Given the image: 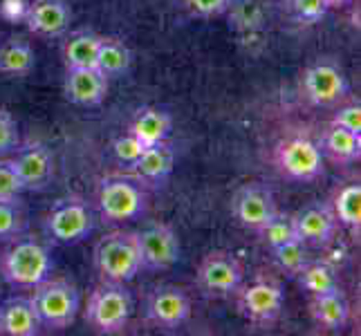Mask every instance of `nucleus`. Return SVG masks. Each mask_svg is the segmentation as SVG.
<instances>
[{"label":"nucleus","mask_w":361,"mask_h":336,"mask_svg":"<svg viewBox=\"0 0 361 336\" xmlns=\"http://www.w3.org/2000/svg\"><path fill=\"white\" fill-rule=\"evenodd\" d=\"M0 273L11 287L32 290L52 273V254L34 235H16L0 254Z\"/></svg>","instance_id":"nucleus-1"},{"label":"nucleus","mask_w":361,"mask_h":336,"mask_svg":"<svg viewBox=\"0 0 361 336\" xmlns=\"http://www.w3.org/2000/svg\"><path fill=\"white\" fill-rule=\"evenodd\" d=\"M32 305L41 318L45 330H68L81 309V294L79 287L68 278H52L47 276L39 285L32 287Z\"/></svg>","instance_id":"nucleus-2"},{"label":"nucleus","mask_w":361,"mask_h":336,"mask_svg":"<svg viewBox=\"0 0 361 336\" xmlns=\"http://www.w3.org/2000/svg\"><path fill=\"white\" fill-rule=\"evenodd\" d=\"M133 316V296L123 282L102 280L85 305V323L97 334H121Z\"/></svg>","instance_id":"nucleus-3"},{"label":"nucleus","mask_w":361,"mask_h":336,"mask_svg":"<svg viewBox=\"0 0 361 336\" xmlns=\"http://www.w3.org/2000/svg\"><path fill=\"white\" fill-rule=\"evenodd\" d=\"M94 267L102 280L130 282L142 271V254L135 231H113L94 247Z\"/></svg>","instance_id":"nucleus-4"},{"label":"nucleus","mask_w":361,"mask_h":336,"mask_svg":"<svg viewBox=\"0 0 361 336\" xmlns=\"http://www.w3.org/2000/svg\"><path fill=\"white\" fill-rule=\"evenodd\" d=\"M235 307L243 318L258 330H269L276 325L285 305L283 285L276 278L260 276L252 282H243L235 290Z\"/></svg>","instance_id":"nucleus-5"},{"label":"nucleus","mask_w":361,"mask_h":336,"mask_svg":"<svg viewBox=\"0 0 361 336\" xmlns=\"http://www.w3.org/2000/svg\"><path fill=\"white\" fill-rule=\"evenodd\" d=\"M97 206L106 222H130L140 218L148 206V195L135 180L108 175L99 182Z\"/></svg>","instance_id":"nucleus-6"},{"label":"nucleus","mask_w":361,"mask_h":336,"mask_svg":"<svg viewBox=\"0 0 361 336\" xmlns=\"http://www.w3.org/2000/svg\"><path fill=\"white\" fill-rule=\"evenodd\" d=\"M245 282V267L238 256L214 249L209 251L195 271V285L207 298H227L233 296L235 290Z\"/></svg>","instance_id":"nucleus-7"},{"label":"nucleus","mask_w":361,"mask_h":336,"mask_svg":"<svg viewBox=\"0 0 361 336\" xmlns=\"http://www.w3.org/2000/svg\"><path fill=\"white\" fill-rule=\"evenodd\" d=\"M301 90L312 106L330 108L348 97L350 83H348V77L339 63H334L332 58H319L303 70Z\"/></svg>","instance_id":"nucleus-8"},{"label":"nucleus","mask_w":361,"mask_h":336,"mask_svg":"<svg viewBox=\"0 0 361 336\" xmlns=\"http://www.w3.org/2000/svg\"><path fill=\"white\" fill-rule=\"evenodd\" d=\"M274 164L294 182H312L323 173V153L307 137H290L274 148Z\"/></svg>","instance_id":"nucleus-9"},{"label":"nucleus","mask_w":361,"mask_h":336,"mask_svg":"<svg viewBox=\"0 0 361 336\" xmlns=\"http://www.w3.org/2000/svg\"><path fill=\"white\" fill-rule=\"evenodd\" d=\"M45 229L49 238L59 244H77L88 238L94 229L92 211L81 197H63L47 213Z\"/></svg>","instance_id":"nucleus-10"},{"label":"nucleus","mask_w":361,"mask_h":336,"mask_svg":"<svg viewBox=\"0 0 361 336\" xmlns=\"http://www.w3.org/2000/svg\"><path fill=\"white\" fill-rule=\"evenodd\" d=\"M146 318L161 332H178L191 318V298L178 285H159L146 298Z\"/></svg>","instance_id":"nucleus-11"},{"label":"nucleus","mask_w":361,"mask_h":336,"mask_svg":"<svg viewBox=\"0 0 361 336\" xmlns=\"http://www.w3.org/2000/svg\"><path fill=\"white\" fill-rule=\"evenodd\" d=\"M137 244L142 254V269L166 271L180 260L182 247L176 229L166 222H153L137 231Z\"/></svg>","instance_id":"nucleus-12"},{"label":"nucleus","mask_w":361,"mask_h":336,"mask_svg":"<svg viewBox=\"0 0 361 336\" xmlns=\"http://www.w3.org/2000/svg\"><path fill=\"white\" fill-rule=\"evenodd\" d=\"M276 197L263 184H245L231 197V213L240 227L258 231L263 224L276 213Z\"/></svg>","instance_id":"nucleus-13"},{"label":"nucleus","mask_w":361,"mask_h":336,"mask_svg":"<svg viewBox=\"0 0 361 336\" xmlns=\"http://www.w3.org/2000/svg\"><path fill=\"white\" fill-rule=\"evenodd\" d=\"M20 175L25 191H41L54 178V157L47 146L39 142H27L25 146H16V155L11 157Z\"/></svg>","instance_id":"nucleus-14"},{"label":"nucleus","mask_w":361,"mask_h":336,"mask_svg":"<svg viewBox=\"0 0 361 336\" xmlns=\"http://www.w3.org/2000/svg\"><path fill=\"white\" fill-rule=\"evenodd\" d=\"M72 23V9L68 0H30L25 25L41 39H59L66 36Z\"/></svg>","instance_id":"nucleus-15"},{"label":"nucleus","mask_w":361,"mask_h":336,"mask_svg":"<svg viewBox=\"0 0 361 336\" xmlns=\"http://www.w3.org/2000/svg\"><path fill=\"white\" fill-rule=\"evenodd\" d=\"M292 218L298 240H303L305 244H328L339 227L332 206L321 202L301 209L298 213H292Z\"/></svg>","instance_id":"nucleus-16"},{"label":"nucleus","mask_w":361,"mask_h":336,"mask_svg":"<svg viewBox=\"0 0 361 336\" xmlns=\"http://www.w3.org/2000/svg\"><path fill=\"white\" fill-rule=\"evenodd\" d=\"M110 79L97 68H68L63 92L72 104L92 108L99 106L106 99Z\"/></svg>","instance_id":"nucleus-17"},{"label":"nucleus","mask_w":361,"mask_h":336,"mask_svg":"<svg viewBox=\"0 0 361 336\" xmlns=\"http://www.w3.org/2000/svg\"><path fill=\"white\" fill-rule=\"evenodd\" d=\"M310 318L314 321V325L323 332H341L348 328L350 321V303H348L345 294L339 290L328 294L310 296L307 303Z\"/></svg>","instance_id":"nucleus-18"},{"label":"nucleus","mask_w":361,"mask_h":336,"mask_svg":"<svg viewBox=\"0 0 361 336\" xmlns=\"http://www.w3.org/2000/svg\"><path fill=\"white\" fill-rule=\"evenodd\" d=\"M41 330L30 296H11L0 303V336H36Z\"/></svg>","instance_id":"nucleus-19"},{"label":"nucleus","mask_w":361,"mask_h":336,"mask_svg":"<svg viewBox=\"0 0 361 336\" xmlns=\"http://www.w3.org/2000/svg\"><path fill=\"white\" fill-rule=\"evenodd\" d=\"M173 130V119L166 110L155 106H144L133 115L128 132L135 135L146 148L161 142H169V135Z\"/></svg>","instance_id":"nucleus-20"},{"label":"nucleus","mask_w":361,"mask_h":336,"mask_svg":"<svg viewBox=\"0 0 361 336\" xmlns=\"http://www.w3.org/2000/svg\"><path fill=\"white\" fill-rule=\"evenodd\" d=\"M173 166H176V151H173V146L169 142L148 146L142 153V157L133 164L137 178L151 184L166 182L173 173Z\"/></svg>","instance_id":"nucleus-21"},{"label":"nucleus","mask_w":361,"mask_h":336,"mask_svg":"<svg viewBox=\"0 0 361 336\" xmlns=\"http://www.w3.org/2000/svg\"><path fill=\"white\" fill-rule=\"evenodd\" d=\"M321 153H328L334 161H343V164H353L359 161L361 157V135L350 132L337 123H330V126L321 132Z\"/></svg>","instance_id":"nucleus-22"},{"label":"nucleus","mask_w":361,"mask_h":336,"mask_svg":"<svg viewBox=\"0 0 361 336\" xmlns=\"http://www.w3.org/2000/svg\"><path fill=\"white\" fill-rule=\"evenodd\" d=\"M36 66L34 47L18 36H11L0 45V74L5 77H27Z\"/></svg>","instance_id":"nucleus-23"},{"label":"nucleus","mask_w":361,"mask_h":336,"mask_svg":"<svg viewBox=\"0 0 361 336\" xmlns=\"http://www.w3.org/2000/svg\"><path fill=\"white\" fill-rule=\"evenodd\" d=\"M133 63L130 47L123 43L117 36H102L99 41V52H97V63L94 68L104 72L108 79L113 77H123Z\"/></svg>","instance_id":"nucleus-24"},{"label":"nucleus","mask_w":361,"mask_h":336,"mask_svg":"<svg viewBox=\"0 0 361 336\" xmlns=\"http://www.w3.org/2000/svg\"><path fill=\"white\" fill-rule=\"evenodd\" d=\"M102 36L92 30H77L63 43V58L68 68H94Z\"/></svg>","instance_id":"nucleus-25"},{"label":"nucleus","mask_w":361,"mask_h":336,"mask_svg":"<svg viewBox=\"0 0 361 336\" xmlns=\"http://www.w3.org/2000/svg\"><path fill=\"white\" fill-rule=\"evenodd\" d=\"M337 222L343 224L345 229L353 233H359L361 227V184L359 182H348L345 186L337 191L334 202L330 204Z\"/></svg>","instance_id":"nucleus-26"},{"label":"nucleus","mask_w":361,"mask_h":336,"mask_svg":"<svg viewBox=\"0 0 361 336\" xmlns=\"http://www.w3.org/2000/svg\"><path fill=\"white\" fill-rule=\"evenodd\" d=\"M296 278H298V285H301L310 296L328 294L341 287L337 269L330 267L328 263H323V260H314V263L307 260V265L296 273Z\"/></svg>","instance_id":"nucleus-27"},{"label":"nucleus","mask_w":361,"mask_h":336,"mask_svg":"<svg viewBox=\"0 0 361 336\" xmlns=\"http://www.w3.org/2000/svg\"><path fill=\"white\" fill-rule=\"evenodd\" d=\"M256 233H258L260 242H265L269 249L281 247L285 242L298 238L296 229H294V218H292V213H283V211H276V213H274Z\"/></svg>","instance_id":"nucleus-28"},{"label":"nucleus","mask_w":361,"mask_h":336,"mask_svg":"<svg viewBox=\"0 0 361 336\" xmlns=\"http://www.w3.org/2000/svg\"><path fill=\"white\" fill-rule=\"evenodd\" d=\"M27 227V213L18 197L0 200V240H11Z\"/></svg>","instance_id":"nucleus-29"},{"label":"nucleus","mask_w":361,"mask_h":336,"mask_svg":"<svg viewBox=\"0 0 361 336\" xmlns=\"http://www.w3.org/2000/svg\"><path fill=\"white\" fill-rule=\"evenodd\" d=\"M271 254H274V260H276L279 269L288 273V276H294V278H296V273L307 265L305 242L298 240V238L285 242L281 247H274Z\"/></svg>","instance_id":"nucleus-30"},{"label":"nucleus","mask_w":361,"mask_h":336,"mask_svg":"<svg viewBox=\"0 0 361 336\" xmlns=\"http://www.w3.org/2000/svg\"><path fill=\"white\" fill-rule=\"evenodd\" d=\"M227 14L231 18V25L240 34H254L260 27V23H263V11H260L258 5L249 3V0H243V3L231 0Z\"/></svg>","instance_id":"nucleus-31"},{"label":"nucleus","mask_w":361,"mask_h":336,"mask_svg":"<svg viewBox=\"0 0 361 336\" xmlns=\"http://www.w3.org/2000/svg\"><path fill=\"white\" fill-rule=\"evenodd\" d=\"M285 5L290 7L292 16L303 25L321 23V18L326 16V11H328L323 0H285Z\"/></svg>","instance_id":"nucleus-32"},{"label":"nucleus","mask_w":361,"mask_h":336,"mask_svg":"<svg viewBox=\"0 0 361 336\" xmlns=\"http://www.w3.org/2000/svg\"><path fill=\"white\" fill-rule=\"evenodd\" d=\"M23 191L25 186L20 182L14 161L0 157V200H14V197H20Z\"/></svg>","instance_id":"nucleus-33"},{"label":"nucleus","mask_w":361,"mask_h":336,"mask_svg":"<svg viewBox=\"0 0 361 336\" xmlns=\"http://www.w3.org/2000/svg\"><path fill=\"white\" fill-rule=\"evenodd\" d=\"M146 151V146L137 139L135 135L126 132V135H119L117 139L113 142V155L119 164H126V166H133L137 159L142 157V153Z\"/></svg>","instance_id":"nucleus-34"},{"label":"nucleus","mask_w":361,"mask_h":336,"mask_svg":"<svg viewBox=\"0 0 361 336\" xmlns=\"http://www.w3.org/2000/svg\"><path fill=\"white\" fill-rule=\"evenodd\" d=\"M18 144H20V135H18L16 119L11 117L9 110L0 108V155L16 151Z\"/></svg>","instance_id":"nucleus-35"},{"label":"nucleus","mask_w":361,"mask_h":336,"mask_svg":"<svg viewBox=\"0 0 361 336\" xmlns=\"http://www.w3.org/2000/svg\"><path fill=\"white\" fill-rule=\"evenodd\" d=\"M231 0H184V7L197 18H218L227 14Z\"/></svg>","instance_id":"nucleus-36"},{"label":"nucleus","mask_w":361,"mask_h":336,"mask_svg":"<svg viewBox=\"0 0 361 336\" xmlns=\"http://www.w3.org/2000/svg\"><path fill=\"white\" fill-rule=\"evenodd\" d=\"M330 123H337V126L361 135V106L359 104H348L337 108V112L332 115Z\"/></svg>","instance_id":"nucleus-37"},{"label":"nucleus","mask_w":361,"mask_h":336,"mask_svg":"<svg viewBox=\"0 0 361 336\" xmlns=\"http://www.w3.org/2000/svg\"><path fill=\"white\" fill-rule=\"evenodd\" d=\"M30 0H0V16L9 23H25Z\"/></svg>","instance_id":"nucleus-38"},{"label":"nucleus","mask_w":361,"mask_h":336,"mask_svg":"<svg viewBox=\"0 0 361 336\" xmlns=\"http://www.w3.org/2000/svg\"><path fill=\"white\" fill-rule=\"evenodd\" d=\"M323 3H326V7H343L350 3V0H323Z\"/></svg>","instance_id":"nucleus-39"}]
</instances>
